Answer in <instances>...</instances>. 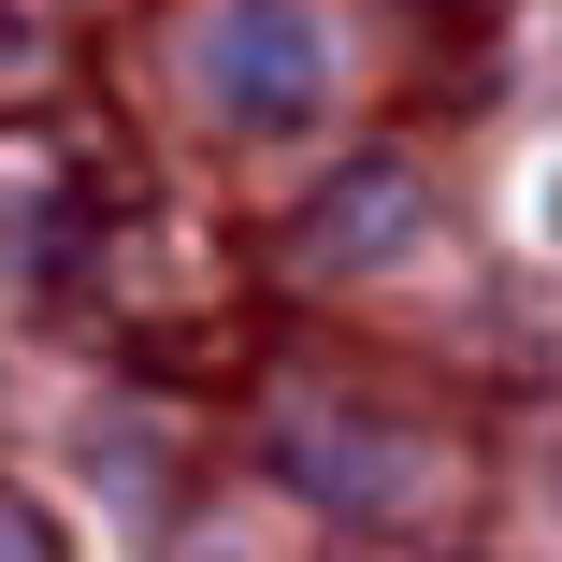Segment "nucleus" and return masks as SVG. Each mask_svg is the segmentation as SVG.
I'll return each mask as SVG.
<instances>
[{"label":"nucleus","mask_w":562,"mask_h":562,"mask_svg":"<svg viewBox=\"0 0 562 562\" xmlns=\"http://www.w3.org/2000/svg\"><path fill=\"white\" fill-rule=\"evenodd\" d=\"M202 562H232V548H202Z\"/></svg>","instance_id":"nucleus-1"}]
</instances>
